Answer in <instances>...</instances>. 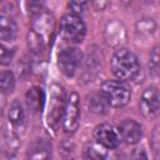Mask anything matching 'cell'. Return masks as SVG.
Listing matches in <instances>:
<instances>
[{
  "instance_id": "cell-21",
  "label": "cell",
  "mask_w": 160,
  "mask_h": 160,
  "mask_svg": "<svg viewBox=\"0 0 160 160\" xmlns=\"http://www.w3.org/2000/svg\"><path fill=\"white\" fill-rule=\"evenodd\" d=\"M14 56H15V50L0 42V64L1 65L11 64V61L14 60Z\"/></svg>"
},
{
  "instance_id": "cell-2",
  "label": "cell",
  "mask_w": 160,
  "mask_h": 160,
  "mask_svg": "<svg viewBox=\"0 0 160 160\" xmlns=\"http://www.w3.org/2000/svg\"><path fill=\"white\" fill-rule=\"evenodd\" d=\"M101 95L112 108H122L125 106L131 98V92L129 86L120 80H108L101 85L100 90Z\"/></svg>"
},
{
  "instance_id": "cell-6",
  "label": "cell",
  "mask_w": 160,
  "mask_h": 160,
  "mask_svg": "<svg viewBox=\"0 0 160 160\" xmlns=\"http://www.w3.org/2000/svg\"><path fill=\"white\" fill-rule=\"evenodd\" d=\"M62 129L68 134L76 131L80 124V98L76 92H71L65 102L62 114Z\"/></svg>"
},
{
  "instance_id": "cell-11",
  "label": "cell",
  "mask_w": 160,
  "mask_h": 160,
  "mask_svg": "<svg viewBox=\"0 0 160 160\" xmlns=\"http://www.w3.org/2000/svg\"><path fill=\"white\" fill-rule=\"evenodd\" d=\"M25 101H26L29 110L32 114L41 112L44 108V102H45V95H44L42 89L39 86L30 88L25 94Z\"/></svg>"
},
{
  "instance_id": "cell-23",
  "label": "cell",
  "mask_w": 160,
  "mask_h": 160,
  "mask_svg": "<svg viewBox=\"0 0 160 160\" xmlns=\"http://www.w3.org/2000/svg\"><path fill=\"white\" fill-rule=\"evenodd\" d=\"M128 160H149V159L144 149H134L130 152Z\"/></svg>"
},
{
  "instance_id": "cell-25",
  "label": "cell",
  "mask_w": 160,
  "mask_h": 160,
  "mask_svg": "<svg viewBox=\"0 0 160 160\" xmlns=\"http://www.w3.org/2000/svg\"><path fill=\"white\" fill-rule=\"evenodd\" d=\"M69 160H72V159H69Z\"/></svg>"
},
{
  "instance_id": "cell-5",
  "label": "cell",
  "mask_w": 160,
  "mask_h": 160,
  "mask_svg": "<svg viewBox=\"0 0 160 160\" xmlns=\"http://www.w3.org/2000/svg\"><path fill=\"white\" fill-rule=\"evenodd\" d=\"M82 61V52L75 46L64 48L58 55V68L68 78L76 74Z\"/></svg>"
},
{
  "instance_id": "cell-22",
  "label": "cell",
  "mask_w": 160,
  "mask_h": 160,
  "mask_svg": "<svg viewBox=\"0 0 160 160\" xmlns=\"http://www.w3.org/2000/svg\"><path fill=\"white\" fill-rule=\"evenodd\" d=\"M88 2L86 1H70L69 2V8L71 9V14H75L79 16V14L84 12V10L86 9Z\"/></svg>"
},
{
  "instance_id": "cell-19",
  "label": "cell",
  "mask_w": 160,
  "mask_h": 160,
  "mask_svg": "<svg viewBox=\"0 0 160 160\" xmlns=\"http://www.w3.org/2000/svg\"><path fill=\"white\" fill-rule=\"evenodd\" d=\"M156 30V22L151 18L141 19L136 22V32L142 36H150Z\"/></svg>"
},
{
  "instance_id": "cell-4",
  "label": "cell",
  "mask_w": 160,
  "mask_h": 160,
  "mask_svg": "<svg viewBox=\"0 0 160 160\" xmlns=\"http://www.w3.org/2000/svg\"><path fill=\"white\" fill-rule=\"evenodd\" d=\"M65 92L60 85L54 84L50 89V101L48 110V124L52 129H56L62 119L64 109H65Z\"/></svg>"
},
{
  "instance_id": "cell-24",
  "label": "cell",
  "mask_w": 160,
  "mask_h": 160,
  "mask_svg": "<svg viewBox=\"0 0 160 160\" xmlns=\"http://www.w3.org/2000/svg\"><path fill=\"white\" fill-rule=\"evenodd\" d=\"M159 135H158V129L155 128V131H154V139H152V148H154V151L155 152H158V149H159V145H158V142H159Z\"/></svg>"
},
{
  "instance_id": "cell-20",
  "label": "cell",
  "mask_w": 160,
  "mask_h": 160,
  "mask_svg": "<svg viewBox=\"0 0 160 160\" xmlns=\"http://www.w3.org/2000/svg\"><path fill=\"white\" fill-rule=\"evenodd\" d=\"M149 71L152 78H158L159 75V48L155 46L150 52V60H149Z\"/></svg>"
},
{
  "instance_id": "cell-1",
  "label": "cell",
  "mask_w": 160,
  "mask_h": 160,
  "mask_svg": "<svg viewBox=\"0 0 160 160\" xmlns=\"http://www.w3.org/2000/svg\"><path fill=\"white\" fill-rule=\"evenodd\" d=\"M110 66L116 79L122 82L132 80L140 70V62L138 56L131 50L125 48H120L112 54Z\"/></svg>"
},
{
  "instance_id": "cell-10",
  "label": "cell",
  "mask_w": 160,
  "mask_h": 160,
  "mask_svg": "<svg viewBox=\"0 0 160 160\" xmlns=\"http://www.w3.org/2000/svg\"><path fill=\"white\" fill-rule=\"evenodd\" d=\"M52 155L51 142L46 139H36L26 151L28 160H50Z\"/></svg>"
},
{
  "instance_id": "cell-14",
  "label": "cell",
  "mask_w": 160,
  "mask_h": 160,
  "mask_svg": "<svg viewBox=\"0 0 160 160\" xmlns=\"http://www.w3.org/2000/svg\"><path fill=\"white\" fill-rule=\"evenodd\" d=\"M8 118L12 128H21L25 122V111L19 100H12L10 104L9 111H8Z\"/></svg>"
},
{
  "instance_id": "cell-13",
  "label": "cell",
  "mask_w": 160,
  "mask_h": 160,
  "mask_svg": "<svg viewBox=\"0 0 160 160\" xmlns=\"http://www.w3.org/2000/svg\"><path fill=\"white\" fill-rule=\"evenodd\" d=\"M18 34L15 20L8 14H0V40L12 41Z\"/></svg>"
},
{
  "instance_id": "cell-9",
  "label": "cell",
  "mask_w": 160,
  "mask_h": 160,
  "mask_svg": "<svg viewBox=\"0 0 160 160\" xmlns=\"http://www.w3.org/2000/svg\"><path fill=\"white\" fill-rule=\"evenodd\" d=\"M139 108L145 118H152L159 112L160 99H159V91L155 86H149L148 89H145V91L141 95Z\"/></svg>"
},
{
  "instance_id": "cell-18",
  "label": "cell",
  "mask_w": 160,
  "mask_h": 160,
  "mask_svg": "<svg viewBox=\"0 0 160 160\" xmlns=\"http://www.w3.org/2000/svg\"><path fill=\"white\" fill-rule=\"evenodd\" d=\"M84 160H105V152L95 144H86L82 149Z\"/></svg>"
},
{
  "instance_id": "cell-7",
  "label": "cell",
  "mask_w": 160,
  "mask_h": 160,
  "mask_svg": "<svg viewBox=\"0 0 160 160\" xmlns=\"http://www.w3.org/2000/svg\"><path fill=\"white\" fill-rule=\"evenodd\" d=\"M94 139L98 145L105 149H115L120 145V136L118 130L110 124H100L94 129Z\"/></svg>"
},
{
  "instance_id": "cell-8",
  "label": "cell",
  "mask_w": 160,
  "mask_h": 160,
  "mask_svg": "<svg viewBox=\"0 0 160 160\" xmlns=\"http://www.w3.org/2000/svg\"><path fill=\"white\" fill-rule=\"evenodd\" d=\"M120 140L129 145L138 144L142 138V126L134 119H125L120 122L118 129Z\"/></svg>"
},
{
  "instance_id": "cell-12",
  "label": "cell",
  "mask_w": 160,
  "mask_h": 160,
  "mask_svg": "<svg viewBox=\"0 0 160 160\" xmlns=\"http://www.w3.org/2000/svg\"><path fill=\"white\" fill-rule=\"evenodd\" d=\"M34 31H36L39 35H41L44 39L50 36L52 29H54V18L49 12L41 11L40 14L36 15L35 20L32 21V28Z\"/></svg>"
},
{
  "instance_id": "cell-17",
  "label": "cell",
  "mask_w": 160,
  "mask_h": 160,
  "mask_svg": "<svg viewBox=\"0 0 160 160\" xmlns=\"http://www.w3.org/2000/svg\"><path fill=\"white\" fill-rule=\"evenodd\" d=\"M15 89V76L11 71H1L0 72V92L10 94Z\"/></svg>"
},
{
  "instance_id": "cell-15",
  "label": "cell",
  "mask_w": 160,
  "mask_h": 160,
  "mask_svg": "<svg viewBox=\"0 0 160 160\" xmlns=\"http://www.w3.org/2000/svg\"><path fill=\"white\" fill-rule=\"evenodd\" d=\"M26 44H28V48L31 52H41L44 50V46H45V39L39 35L36 31H34L32 29L29 30L28 35H26Z\"/></svg>"
},
{
  "instance_id": "cell-16",
  "label": "cell",
  "mask_w": 160,
  "mask_h": 160,
  "mask_svg": "<svg viewBox=\"0 0 160 160\" xmlns=\"http://www.w3.org/2000/svg\"><path fill=\"white\" fill-rule=\"evenodd\" d=\"M88 105H89L90 110L96 114H105L109 108V104L106 102V100L104 99L101 92L90 95V98L88 100Z\"/></svg>"
},
{
  "instance_id": "cell-3",
  "label": "cell",
  "mask_w": 160,
  "mask_h": 160,
  "mask_svg": "<svg viewBox=\"0 0 160 160\" xmlns=\"http://www.w3.org/2000/svg\"><path fill=\"white\" fill-rule=\"evenodd\" d=\"M60 32L69 42H81L86 34L85 22L75 14H66L60 20Z\"/></svg>"
}]
</instances>
